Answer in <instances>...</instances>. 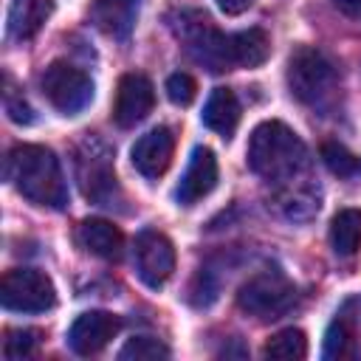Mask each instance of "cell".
Masks as SVG:
<instances>
[{"label": "cell", "instance_id": "10", "mask_svg": "<svg viewBox=\"0 0 361 361\" xmlns=\"http://www.w3.org/2000/svg\"><path fill=\"white\" fill-rule=\"evenodd\" d=\"M121 330V319L107 310H87L82 313L71 330H68V347L76 355H96L102 353L110 338H116Z\"/></svg>", "mask_w": 361, "mask_h": 361}, {"label": "cell", "instance_id": "2", "mask_svg": "<svg viewBox=\"0 0 361 361\" xmlns=\"http://www.w3.org/2000/svg\"><path fill=\"white\" fill-rule=\"evenodd\" d=\"M6 178L25 200L37 206H48V209L68 206V183L56 155L48 147L17 144L6 158Z\"/></svg>", "mask_w": 361, "mask_h": 361}, {"label": "cell", "instance_id": "27", "mask_svg": "<svg viewBox=\"0 0 361 361\" xmlns=\"http://www.w3.org/2000/svg\"><path fill=\"white\" fill-rule=\"evenodd\" d=\"M223 14H243L254 6V0H214Z\"/></svg>", "mask_w": 361, "mask_h": 361}, {"label": "cell", "instance_id": "11", "mask_svg": "<svg viewBox=\"0 0 361 361\" xmlns=\"http://www.w3.org/2000/svg\"><path fill=\"white\" fill-rule=\"evenodd\" d=\"M214 186H217V158L209 147H195L186 164V172L180 175V183L175 189L178 206H195Z\"/></svg>", "mask_w": 361, "mask_h": 361}, {"label": "cell", "instance_id": "22", "mask_svg": "<svg viewBox=\"0 0 361 361\" xmlns=\"http://www.w3.org/2000/svg\"><path fill=\"white\" fill-rule=\"evenodd\" d=\"M322 158L327 169L338 178H361V155H353L344 144L338 141H324L322 144Z\"/></svg>", "mask_w": 361, "mask_h": 361}, {"label": "cell", "instance_id": "1", "mask_svg": "<svg viewBox=\"0 0 361 361\" xmlns=\"http://www.w3.org/2000/svg\"><path fill=\"white\" fill-rule=\"evenodd\" d=\"M245 164L268 183H288L307 169V147L288 124L262 121L248 138Z\"/></svg>", "mask_w": 361, "mask_h": 361}, {"label": "cell", "instance_id": "14", "mask_svg": "<svg viewBox=\"0 0 361 361\" xmlns=\"http://www.w3.org/2000/svg\"><path fill=\"white\" fill-rule=\"evenodd\" d=\"M271 54V39L262 28H248L237 34H226L223 56L226 68H259Z\"/></svg>", "mask_w": 361, "mask_h": 361}, {"label": "cell", "instance_id": "6", "mask_svg": "<svg viewBox=\"0 0 361 361\" xmlns=\"http://www.w3.org/2000/svg\"><path fill=\"white\" fill-rule=\"evenodd\" d=\"M76 178L87 200L99 206H113L116 197V172H113V152L99 138L87 135L76 147Z\"/></svg>", "mask_w": 361, "mask_h": 361}, {"label": "cell", "instance_id": "9", "mask_svg": "<svg viewBox=\"0 0 361 361\" xmlns=\"http://www.w3.org/2000/svg\"><path fill=\"white\" fill-rule=\"evenodd\" d=\"M155 104V87L144 73H124L116 87V102H113V121L118 127H135L149 116Z\"/></svg>", "mask_w": 361, "mask_h": 361}, {"label": "cell", "instance_id": "17", "mask_svg": "<svg viewBox=\"0 0 361 361\" xmlns=\"http://www.w3.org/2000/svg\"><path fill=\"white\" fill-rule=\"evenodd\" d=\"M54 0H11L8 6V34L14 39H31L48 23Z\"/></svg>", "mask_w": 361, "mask_h": 361}, {"label": "cell", "instance_id": "7", "mask_svg": "<svg viewBox=\"0 0 361 361\" xmlns=\"http://www.w3.org/2000/svg\"><path fill=\"white\" fill-rule=\"evenodd\" d=\"M39 87L48 104L62 116L82 113L93 99V79L82 68L68 62H51L39 79Z\"/></svg>", "mask_w": 361, "mask_h": 361}, {"label": "cell", "instance_id": "28", "mask_svg": "<svg viewBox=\"0 0 361 361\" xmlns=\"http://www.w3.org/2000/svg\"><path fill=\"white\" fill-rule=\"evenodd\" d=\"M336 8H341L344 14H353V17H361V0H333Z\"/></svg>", "mask_w": 361, "mask_h": 361}, {"label": "cell", "instance_id": "15", "mask_svg": "<svg viewBox=\"0 0 361 361\" xmlns=\"http://www.w3.org/2000/svg\"><path fill=\"white\" fill-rule=\"evenodd\" d=\"M76 243L102 259H118L124 251V234L104 217H87L76 226Z\"/></svg>", "mask_w": 361, "mask_h": 361}, {"label": "cell", "instance_id": "8", "mask_svg": "<svg viewBox=\"0 0 361 361\" xmlns=\"http://www.w3.org/2000/svg\"><path fill=\"white\" fill-rule=\"evenodd\" d=\"M135 271L144 285L161 288L175 271V245L166 234L147 228L135 237Z\"/></svg>", "mask_w": 361, "mask_h": 361}, {"label": "cell", "instance_id": "5", "mask_svg": "<svg viewBox=\"0 0 361 361\" xmlns=\"http://www.w3.org/2000/svg\"><path fill=\"white\" fill-rule=\"evenodd\" d=\"M0 302L14 313H45L56 305V288L37 268H11L0 279Z\"/></svg>", "mask_w": 361, "mask_h": 361}, {"label": "cell", "instance_id": "24", "mask_svg": "<svg viewBox=\"0 0 361 361\" xmlns=\"http://www.w3.org/2000/svg\"><path fill=\"white\" fill-rule=\"evenodd\" d=\"M39 344V330H6V338H3V355L8 361H17V358H25L37 350Z\"/></svg>", "mask_w": 361, "mask_h": 361}, {"label": "cell", "instance_id": "12", "mask_svg": "<svg viewBox=\"0 0 361 361\" xmlns=\"http://www.w3.org/2000/svg\"><path fill=\"white\" fill-rule=\"evenodd\" d=\"M172 152H175V135L169 127H152L149 133H144L133 149V166L144 175V178H161L169 164H172Z\"/></svg>", "mask_w": 361, "mask_h": 361}, {"label": "cell", "instance_id": "4", "mask_svg": "<svg viewBox=\"0 0 361 361\" xmlns=\"http://www.w3.org/2000/svg\"><path fill=\"white\" fill-rule=\"evenodd\" d=\"M288 87L302 104H319L336 87V68L316 48H296L288 59Z\"/></svg>", "mask_w": 361, "mask_h": 361}, {"label": "cell", "instance_id": "16", "mask_svg": "<svg viewBox=\"0 0 361 361\" xmlns=\"http://www.w3.org/2000/svg\"><path fill=\"white\" fill-rule=\"evenodd\" d=\"M203 124L214 130L223 138H231L237 124H240V102L231 87H214L212 96L206 99V107L200 113Z\"/></svg>", "mask_w": 361, "mask_h": 361}, {"label": "cell", "instance_id": "13", "mask_svg": "<svg viewBox=\"0 0 361 361\" xmlns=\"http://www.w3.org/2000/svg\"><path fill=\"white\" fill-rule=\"evenodd\" d=\"M90 23L110 39H127L133 34L138 17V0H93L90 3Z\"/></svg>", "mask_w": 361, "mask_h": 361}, {"label": "cell", "instance_id": "23", "mask_svg": "<svg viewBox=\"0 0 361 361\" xmlns=\"http://www.w3.org/2000/svg\"><path fill=\"white\" fill-rule=\"evenodd\" d=\"M121 361H155V358H169V347L152 336H135L118 350Z\"/></svg>", "mask_w": 361, "mask_h": 361}, {"label": "cell", "instance_id": "20", "mask_svg": "<svg viewBox=\"0 0 361 361\" xmlns=\"http://www.w3.org/2000/svg\"><path fill=\"white\" fill-rule=\"evenodd\" d=\"M355 355V327H353V319L338 313L327 333H324V358H353Z\"/></svg>", "mask_w": 361, "mask_h": 361}, {"label": "cell", "instance_id": "25", "mask_svg": "<svg viewBox=\"0 0 361 361\" xmlns=\"http://www.w3.org/2000/svg\"><path fill=\"white\" fill-rule=\"evenodd\" d=\"M166 96H169L172 104L186 107V104H192L195 96H197V82H195L189 73L178 71V73H172V76L166 79Z\"/></svg>", "mask_w": 361, "mask_h": 361}, {"label": "cell", "instance_id": "26", "mask_svg": "<svg viewBox=\"0 0 361 361\" xmlns=\"http://www.w3.org/2000/svg\"><path fill=\"white\" fill-rule=\"evenodd\" d=\"M6 113H8V118L17 121V124H31V121H34V113H31L28 102H25L23 96H17L14 87L6 90Z\"/></svg>", "mask_w": 361, "mask_h": 361}, {"label": "cell", "instance_id": "3", "mask_svg": "<svg viewBox=\"0 0 361 361\" xmlns=\"http://www.w3.org/2000/svg\"><path fill=\"white\" fill-rule=\"evenodd\" d=\"M296 305V288L293 282L276 271V268H268V271H259L254 274L248 282H243V288L237 290V307L259 322H271V319H279L285 316L290 307Z\"/></svg>", "mask_w": 361, "mask_h": 361}, {"label": "cell", "instance_id": "19", "mask_svg": "<svg viewBox=\"0 0 361 361\" xmlns=\"http://www.w3.org/2000/svg\"><path fill=\"white\" fill-rule=\"evenodd\" d=\"M276 200H279V209H282L288 217H293V220H305V217H310L313 212H319V195H316V189L302 186L296 178L288 180V183H282Z\"/></svg>", "mask_w": 361, "mask_h": 361}, {"label": "cell", "instance_id": "18", "mask_svg": "<svg viewBox=\"0 0 361 361\" xmlns=\"http://www.w3.org/2000/svg\"><path fill=\"white\" fill-rule=\"evenodd\" d=\"M330 245L338 257H353L361 248V209H341L330 223Z\"/></svg>", "mask_w": 361, "mask_h": 361}, {"label": "cell", "instance_id": "21", "mask_svg": "<svg viewBox=\"0 0 361 361\" xmlns=\"http://www.w3.org/2000/svg\"><path fill=\"white\" fill-rule=\"evenodd\" d=\"M262 355L276 358V361H299V358L307 355V338L299 327H285V330H279L276 336L268 338Z\"/></svg>", "mask_w": 361, "mask_h": 361}]
</instances>
